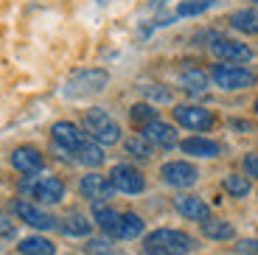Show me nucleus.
<instances>
[{
  "instance_id": "1",
  "label": "nucleus",
  "mask_w": 258,
  "mask_h": 255,
  "mask_svg": "<svg viewBox=\"0 0 258 255\" xmlns=\"http://www.w3.org/2000/svg\"><path fill=\"white\" fill-rule=\"evenodd\" d=\"M194 249H197V241L188 233L171 230V227L155 230L143 241V255H188Z\"/></svg>"
},
{
  "instance_id": "2",
  "label": "nucleus",
  "mask_w": 258,
  "mask_h": 255,
  "mask_svg": "<svg viewBox=\"0 0 258 255\" xmlns=\"http://www.w3.org/2000/svg\"><path fill=\"white\" fill-rule=\"evenodd\" d=\"M84 132L90 135V141H96L98 146H115L121 141V126L110 118L107 109H87L84 115Z\"/></svg>"
},
{
  "instance_id": "3",
  "label": "nucleus",
  "mask_w": 258,
  "mask_h": 255,
  "mask_svg": "<svg viewBox=\"0 0 258 255\" xmlns=\"http://www.w3.org/2000/svg\"><path fill=\"white\" fill-rule=\"evenodd\" d=\"M107 82H110V73L107 71H101V68H84V71L71 73L64 93H68V96H76V98L93 96V93H101V90L107 87Z\"/></svg>"
},
{
  "instance_id": "4",
  "label": "nucleus",
  "mask_w": 258,
  "mask_h": 255,
  "mask_svg": "<svg viewBox=\"0 0 258 255\" xmlns=\"http://www.w3.org/2000/svg\"><path fill=\"white\" fill-rule=\"evenodd\" d=\"M23 191L42 205H56L64 197V182L59 177H28L23 182Z\"/></svg>"
},
{
  "instance_id": "5",
  "label": "nucleus",
  "mask_w": 258,
  "mask_h": 255,
  "mask_svg": "<svg viewBox=\"0 0 258 255\" xmlns=\"http://www.w3.org/2000/svg\"><path fill=\"white\" fill-rule=\"evenodd\" d=\"M211 79L222 90H247L255 84V73L241 68V65H216Z\"/></svg>"
},
{
  "instance_id": "6",
  "label": "nucleus",
  "mask_w": 258,
  "mask_h": 255,
  "mask_svg": "<svg viewBox=\"0 0 258 255\" xmlns=\"http://www.w3.org/2000/svg\"><path fill=\"white\" fill-rule=\"evenodd\" d=\"M174 121L185 129H194V132H205L216 123L211 109L197 107V104H177L174 107Z\"/></svg>"
},
{
  "instance_id": "7",
  "label": "nucleus",
  "mask_w": 258,
  "mask_h": 255,
  "mask_svg": "<svg viewBox=\"0 0 258 255\" xmlns=\"http://www.w3.org/2000/svg\"><path fill=\"white\" fill-rule=\"evenodd\" d=\"M51 138H53V143H56V149H62L64 154H76L79 149L84 146V141H87V135L71 121H56L53 123Z\"/></svg>"
},
{
  "instance_id": "8",
  "label": "nucleus",
  "mask_w": 258,
  "mask_h": 255,
  "mask_svg": "<svg viewBox=\"0 0 258 255\" xmlns=\"http://www.w3.org/2000/svg\"><path fill=\"white\" fill-rule=\"evenodd\" d=\"M160 177L166 185H171V188H191L197 179H200V171L191 166V163H185V160H171V163H166V166L160 168Z\"/></svg>"
},
{
  "instance_id": "9",
  "label": "nucleus",
  "mask_w": 258,
  "mask_h": 255,
  "mask_svg": "<svg viewBox=\"0 0 258 255\" xmlns=\"http://www.w3.org/2000/svg\"><path fill=\"white\" fill-rule=\"evenodd\" d=\"M211 53L216 59H222L225 65H241V62H250L252 59V48L244 42H236V39H216L211 45Z\"/></svg>"
},
{
  "instance_id": "10",
  "label": "nucleus",
  "mask_w": 258,
  "mask_h": 255,
  "mask_svg": "<svg viewBox=\"0 0 258 255\" xmlns=\"http://www.w3.org/2000/svg\"><path fill=\"white\" fill-rule=\"evenodd\" d=\"M110 182L115 191L121 194H141L143 188H146V179H143V174L138 171L135 166H115L110 171Z\"/></svg>"
},
{
  "instance_id": "11",
  "label": "nucleus",
  "mask_w": 258,
  "mask_h": 255,
  "mask_svg": "<svg viewBox=\"0 0 258 255\" xmlns=\"http://www.w3.org/2000/svg\"><path fill=\"white\" fill-rule=\"evenodd\" d=\"M79 191H82V197H87L96 208H101L107 199L112 197V182L110 177H101V174H87V177H82V182H79Z\"/></svg>"
},
{
  "instance_id": "12",
  "label": "nucleus",
  "mask_w": 258,
  "mask_h": 255,
  "mask_svg": "<svg viewBox=\"0 0 258 255\" xmlns=\"http://www.w3.org/2000/svg\"><path fill=\"white\" fill-rule=\"evenodd\" d=\"M14 213L34 230H53L56 227V219H53L51 213H45L42 208L26 202V199H17V202H14Z\"/></svg>"
},
{
  "instance_id": "13",
  "label": "nucleus",
  "mask_w": 258,
  "mask_h": 255,
  "mask_svg": "<svg viewBox=\"0 0 258 255\" xmlns=\"http://www.w3.org/2000/svg\"><path fill=\"white\" fill-rule=\"evenodd\" d=\"M12 166L17 168L20 174H26V177H37V174L42 171V166H45V160H42L39 149L20 146V149H14V152H12Z\"/></svg>"
},
{
  "instance_id": "14",
  "label": "nucleus",
  "mask_w": 258,
  "mask_h": 255,
  "mask_svg": "<svg viewBox=\"0 0 258 255\" xmlns=\"http://www.w3.org/2000/svg\"><path fill=\"white\" fill-rule=\"evenodd\" d=\"M141 135L146 138L152 146H160V149H171V146H177V129L171 126V123H166V121H152V123H146V126L141 129Z\"/></svg>"
},
{
  "instance_id": "15",
  "label": "nucleus",
  "mask_w": 258,
  "mask_h": 255,
  "mask_svg": "<svg viewBox=\"0 0 258 255\" xmlns=\"http://www.w3.org/2000/svg\"><path fill=\"white\" fill-rule=\"evenodd\" d=\"M174 208H177L180 216L191 219V222H205V219L211 216V208H208L200 197H194V194H180V197H174Z\"/></svg>"
},
{
  "instance_id": "16",
  "label": "nucleus",
  "mask_w": 258,
  "mask_h": 255,
  "mask_svg": "<svg viewBox=\"0 0 258 255\" xmlns=\"http://www.w3.org/2000/svg\"><path fill=\"white\" fill-rule=\"evenodd\" d=\"M180 149L191 157H219L222 154V146L211 138H185L180 143Z\"/></svg>"
},
{
  "instance_id": "17",
  "label": "nucleus",
  "mask_w": 258,
  "mask_h": 255,
  "mask_svg": "<svg viewBox=\"0 0 258 255\" xmlns=\"http://www.w3.org/2000/svg\"><path fill=\"white\" fill-rule=\"evenodd\" d=\"M202 224V236H208L211 241H230L233 236H236V230H233L230 222H225V219H211L208 216Z\"/></svg>"
},
{
  "instance_id": "18",
  "label": "nucleus",
  "mask_w": 258,
  "mask_h": 255,
  "mask_svg": "<svg viewBox=\"0 0 258 255\" xmlns=\"http://www.w3.org/2000/svg\"><path fill=\"white\" fill-rule=\"evenodd\" d=\"M59 230H62L64 236H71V238H84V236H90L93 222L87 216H82V213H71V216L59 224Z\"/></svg>"
},
{
  "instance_id": "19",
  "label": "nucleus",
  "mask_w": 258,
  "mask_h": 255,
  "mask_svg": "<svg viewBox=\"0 0 258 255\" xmlns=\"http://www.w3.org/2000/svg\"><path fill=\"white\" fill-rule=\"evenodd\" d=\"M93 222L107 233V236L118 238V227H121V213L112 211V208H96L93 211Z\"/></svg>"
},
{
  "instance_id": "20",
  "label": "nucleus",
  "mask_w": 258,
  "mask_h": 255,
  "mask_svg": "<svg viewBox=\"0 0 258 255\" xmlns=\"http://www.w3.org/2000/svg\"><path fill=\"white\" fill-rule=\"evenodd\" d=\"M73 160H76V163H82V166L98 168L104 163V152H101V146H98L96 141H90V138H87V141H84V146L73 154Z\"/></svg>"
},
{
  "instance_id": "21",
  "label": "nucleus",
  "mask_w": 258,
  "mask_h": 255,
  "mask_svg": "<svg viewBox=\"0 0 258 255\" xmlns=\"http://www.w3.org/2000/svg\"><path fill=\"white\" fill-rule=\"evenodd\" d=\"M23 255H56V244H51L48 238L42 236H31V238H23L17 244Z\"/></svg>"
},
{
  "instance_id": "22",
  "label": "nucleus",
  "mask_w": 258,
  "mask_h": 255,
  "mask_svg": "<svg viewBox=\"0 0 258 255\" xmlns=\"http://www.w3.org/2000/svg\"><path fill=\"white\" fill-rule=\"evenodd\" d=\"M143 233V219L138 213H121V227H118V238H138Z\"/></svg>"
},
{
  "instance_id": "23",
  "label": "nucleus",
  "mask_w": 258,
  "mask_h": 255,
  "mask_svg": "<svg viewBox=\"0 0 258 255\" xmlns=\"http://www.w3.org/2000/svg\"><path fill=\"white\" fill-rule=\"evenodd\" d=\"M222 188H225L233 199H241V197L250 194V179L241 177V174H227V177L222 179Z\"/></svg>"
},
{
  "instance_id": "24",
  "label": "nucleus",
  "mask_w": 258,
  "mask_h": 255,
  "mask_svg": "<svg viewBox=\"0 0 258 255\" xmlns=\"http://www.w3.org/2000/svg\"><path fill=\"white\" fill-rule=\"evenodd\" d=\"M180 84L185 93H205L208 87V76L202 71H197V68H191V71H185L180 76Z\"/></svg>"
},
{
  "instance_id": "25",
  "label": "nucleus",
  "mask_w": 258,
  "mask_h": 255,
  "mask_svg": "<svg viewBox=\"0 0 258 255\" xmlns=\"http://www.w3.org/2000/svg\"><path fill=\"white\" fill-rule=\"evenodd\" d=\"M230 26L236 28V31H244V34H255L258 31V14L255 12H236L230 17Z\"/></svg>"
},
{
  "instance_id": "26",
  "label": "nucleus",
  "mask_w": 258,
  "mask_h": 255,
  "mask_svg": "<svg viewBox=\"0 0 258 255\" xmlns=\"http://www.w3.org/2000/svg\"><path fill=\"white\" fill-rule=\"evenodd\" d=\"M126 154H132V157H138V160H149L152 157V143L143 138V135H132V138H126Z\"/></svg>"
},
{
  "instance_id": "27",
  "label": "nucleus",
  "mask_w": 258,
  "mask_h": 255,
  "mask_svg": "<svg viewBox=\"0 0 258 255\" xmlns=\"http://www.w3.org/2000/svg\"><path fill=\"white\" fill-rule=\"evenodd\" d=\"M216 0H182L180 6H177L174 17H194V14H202L213 6Z\"/></svg>"
},
{
  "instance_id": "28",
  "label": "nucleus",
  "mask_w": 258,
  "mask_h": 255,
  "mask_svg": "<svg viewBox=\"0 0 258 255\" xmlns=\"http://www.w3.org/2000/svg\"><path fill=\"white\" fill-rule=\"evenodd\" d=\"M129 118H132V123H138V126H146V123L157 121V109L152 107V104H135V107L129 109Z\"/></svg>"
},
{
  "instance_id": "29",
  "label": "nucleus",
  "mask_w": 258,
  "mask_h": 255,
  "mask_svg": "<svg viewBox=\"0 0 258 255\" xmlns=\"http://www.w3.org/2000/svg\"><path fill=\"white\" fill-rule=\"evenodd\" d=\"M143 96L152 98V101H160V104H168L171 101V93H168L166 87H157V84H149V87H141Z\"/></svg>"
},
{
  "instance_id": "30",
  "label": "nucleus",
  "mask_w": 258,
  "mask_h": 255,
  "mask_svg": "<svg viewBox=\"0 0 258 255\" xmlns=\"http://www.w3.org/2000/svg\"><path fill=\"white\" fill-rule=\"evenodd\" d=\"M84 247H87V252H98V255H110L112 244H110V238H90V241L84 244Z\"/></svg>"
},
{
  "instance_id": "31",
  "label": "nucleus",
  "mask_w": 258,
  "mask_h": 255,
  "mask_svg": "<svg viewBox=\"0 0 258 255\" xmlns=\"http://www.w3.org/2000/svg\"><path fill=\"white\" fill-rule=\"evenodd\" d=\"M236 252L239 255H258V238H241L236 244Z\"/></svg>"
},
{
  "instance_id": "32",
  "label": "nucleus",
  "mask_w": 258,
  "mask_h": 255,
  "mask_svg": "<svg viewBox=\"0 0 258 255\" xmlns=\"http://www.w3.org/2000/svg\"><path fill=\"white\" fill-rule=\"evenodd\" d=\"M244 168L250 177H258V154H247L244 157Z\"/></svg>"
},
{
  "instance_id": "33",
  "label": "nucleus",
  "mask_w": 258,
  "mask_h": 255,
  "mask_svg": "<svg viewBox=\"0 0 258 255\" xmlns=\"http://www.w3.org/2000/svg\"><path fill=\"white\" fill-rule=\"evenodd\" d=\"M0 236H3V238H12L14 236V227L9 224L6 216H0Z\"/></svg>"
},
{
  "instance_id": "34",
  "label": "nucleus",
  "mask_w": 258,
  "mask_h": 255,
  "mask_svg": "<svg viewBox=\"0 0 258 255\" xmlns=\"http://www.w3.org/2000/svg\"><path fill=\"white\" fill-rule=\"evenodd\" d=\"M230 126L233 129H250V123H247V121H230Z\"/></svg>"
},
{
  "instance_id": "35",
  "label": "nucleus",
  "mask_w": 258,
  "mask_h": 255,
  "mask_svg": "<svg viewBox=\"0 0 258 255\" xmlns=\"http://www.w3.org/2000/svg\"><path fill=\"white\" fill-rule=\"evenodd\" d=\"M255 112H258V98H255Z\"/></svg>"
}]
</instances>
